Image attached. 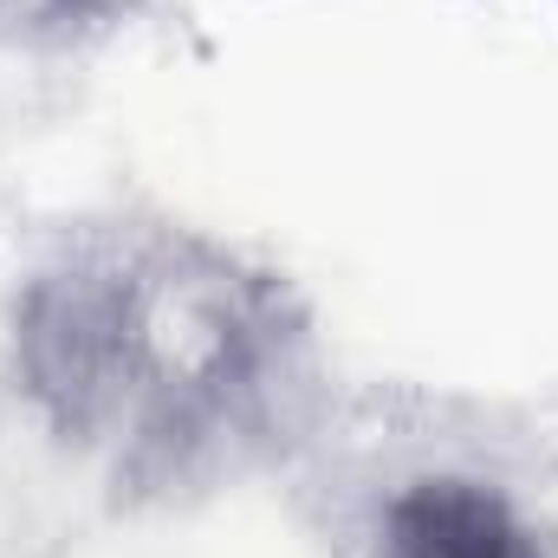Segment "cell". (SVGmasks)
I'll use <instances>...</instances> for the list:
<instances>
[{
    "label": "cell",
    "mask_w": 558,
    "mask_h": 558,
    "mask_svg": "<svg viewBox=\"0 0 558 558\" xmlns=\"http://www.w3.org/2000/svg\"><path fill=\"white\" fill-rule=\"evenodd\" d=\"M390 558H526L513 526L494 513V500L461 487H428L397 513Z\"/></svg>",
    "instance_id": "cell-1"
}]
</instances>
